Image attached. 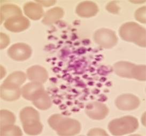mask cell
Segmentation results:
<instances>
[{"label":"cell","mask_w":146,"mask_h":136,"mask_svg":"<svg viewBox=\"0 0 146 136\" xmlns=\"http://www.w3.org/2000/svg\"><path fill=\"white\" fill-rule=\"evenodd\" d=\"M43 89L44 87L42 84L32 82L26 84L21 89L22 96L25 99L32 101L35 95Z\"/></svg>","instance_id":"cell-17"},{"label":"cell","mask_w":146,"mask_h":136,"mask_svg":"<svg viewBox=\"0 0 146 136\" xmlns=\"http://www.w3.org/2000/svg\"><path fill=\"white\" fill-rule=\"evenodd\" d=\"M26 79V74L24 73L17 71L10 74L3 82L21 87V86L25 82Z\"/></svg>","instance_id":"cell-19"},{"label":"cell","mask_w":146,"mask_h":136,"mask_svg":"<svg viewBox=\"0 0 146 136\" xmlns=\"http://www.w3.org/2000/svg\"><path fill=\"white\" fill-rule=\"evenodd\" d=\"M10 40L9 37L2 33H1V49H4L9 44Z\"/></svg>","instance_id":"cell-24"},{"label":"cell","mask_w":146,"mask_h":136,"mask_svg":"<svg viewBox=\"0 0 146 136\" xmlns=\"http://www.w3.org/2000/svg\"><path fill=\"white\" fill-rule=\"evenodd\" d=\"M1 136H22V132L21 129L13 124L6 125L1 127Z\"/></svg>","instance_id":"cell-21"},{"label":"cell","mask_w":146,"mask_h":136,"mask_svg":"<svg viewBox=\"0 0 146 136\" xmlns=\"http://www.w3.org/2000/svg\"><path fill=\"white\" fill-rule=\"evenodd\" d=\"M99 11L98 7L96 3L92 1H84L78 5L76 13L82 17L94 16Z\"/></svg>","instance_id":"cell-13"},{"label":"cell","mask_w":146,"mask_h":136,"mask_svg":"<svg viewBox=\"0 0 146 136\" xmlns=\"http://www.w3.org/2000/svg\"><path fill=\"white\" fill-rule=\"evenodd\" d=\"M24 11L26 16L35 20H39L44 15L42 5L36 2L26 3L24 6Z\"/></svg>","instance_id":"cell-14"},{"label":"cell","mask_w":146,"mask_h":136,"mask_svg":"<svg viewBox=\"0 0 146 136\" xmlns=\"http://www.w3.org/2000/svg\"><path fill=\"white\" fill-rule=\"evenodd\" d=\"M119 35L125 41L134 43L140 47H146V30L135 22L123 24L120 27Z\"/></svg>","instance_id":"cell-3"},{"label":"cell","mask_w":146,"mask_h":136,"mask_svg":"<svg viewBox=\"0 0 146 136\" xmlns=\"http://www.w3.org/2000/svg\"><path fill=\"white\" fill-rule=\"evenodd\" d=\"M94 38L95 42L106 49H110L114 47L118 41L115 33L107 28L97 30L95 33Z\"/></svg>","instance_id":"cell-6"},{"label":"cell","mask_w":146,"mask_h":136,"mask_svg":"<svg viewBox=\"0 0 146 136\" xmlns=\"http://www.w3.org/2000/svg\"><path fill=\"white\" fill-rule=\"evenodd\" d=\"M135 17L137 21L146 23V7H143L137 9L135 13Z\"/></svg>","instance_id":"cell-22"},{"label":"cell","mask_w":146,"mask_h":136,"mask_svg":"<svg viewBox=\"0 0 146 136\" xmlns=\"http://www.w3.org/2000/svg\"><path fill=\"white\" fill-rule=\"evenodd\" d=\"M36 2L39 3V4L41 5H43L45 7H49L52 5L56 3V1H36Z\"/></svg>","instance_id":"cell-26"},{"label":"cell","mask_w":146,"mask_h":136,"mask_svg":"<svg viewBox=\"0 0 146 136\" xmlns=\"http://www.w3.org/2000/svg\"><path fill=\"white\" fill-rule=\"evenodd\" d=\"M32 102L35 106L41 110H46L52 106L51 99L44 89L35 95Z\"/></svg>","instance_id":"cell-15"},{"label":"cell","mask_w":146,"mask_h":136,"mask_svg":"<svg viewBox=\"0 0 146 136\" xmlns=\"http://www.w3.org/2000/svg\"><path fill=\"white\" fill-rule=\"evenodd\" d=\"M27 77L32 82L42 84L47 80L48 74L45 68L36 65L32 66L27 69Z\"/></svg>","instance_id":"cell-12"},{"label":"cell","mask_w":146,"mask_h":136,"mask_svg":"<svg viewBox=\"0 0 146 136\" xmlns=\"http://www.w3.org/2000/svg\"><path fill=\"white\" fill-rule=\"evenodd\" d=\"M8 53L13 59L17 61H24L29 59L31 55V47L23 43L13 44L8 49Z\"/></svg>","instance_id":"cell-7"},{"label":"cell","mask_w":146,"mask_h":136,"mask_svg":"<svg viewBox=\"0 0 146 136\" xmlns=\"http://www.w3.org/2000/svg\"><path fill=\"white\" fill-rule=\"evenodd\" d=\"M20 119L23 129L29 135H39L42 130V125L40 121L39 113L31 107H26L20 112Z\"/></svg>","instance_id":"cell-2"},{"label":"cell","mask_w":146,"mask_h":136,"mask_svg":"<svg viewBox=\"0 0 146 136\" xmlns=\"http://www.w3.org/2000/svg\"><path fill=\"white\" fill-rule=\"evenodd\" d=\"M48 123L60 136L76 135L81 130V125L78 121L64 118L60 114L51 116L48 119Z\"/></svg>","instance_id":"cell-1"},{"label":"cell","mask_w":146,"mask_h":136,"mask_svg":"<svg viewBox=\"0 0 146 136\" xmlns=\"http://www.w3.org/2000/svg\"><path fill=\"white\" fill-rule=\"evenodd\" d=\"M0 93L2 99L12 102L19 98L22 94V90L20 86L3 82L1 86Z\"/></svg>","instance_id":"cell-11"},{"label":"cell","mask_w":146,"mask_h":136,"mask_svg":"<svg viewBox=\"0 0 146 136\" xmlns=\"http://www.w3.org/2000/svg\"><path fill=\"white\" fill-rule=\"evenodd\" d=\"M1 127L13 124L16 121V118L13 113L8 110L1 111Z\"/></svg>","instance_id":"cell-20"},{"label":"cell","mask_w":146,"mask_h":136,"mask_svg":"<svg viewBox=\"0 0 146 136\" xmlns=\"http://www.w3.org/2000/svg\"><path fill=\"white\" fill-rule=\"evenodd\" d=\"M88 135L89 136H107L108 134L106 132L103 130L102 129H98V128H96V129H92L88 133Z\"/></svg>","instance_id":"cell-23"},{"label":"cell","mask_w":146,"mask_h":136,"mask_svg":"<svg viewBox=\"0 0 146 136\" xmlns=\"http://www.w3.org/2000/svg\"><path fill=\"white\" fill-rule=\"evenodd\" d=\"M116 2H111L108 4L107 9L110 13H116L118 12L119 8L116 5Z\"/></svg>","instance_id":"cell-25"},{"label":"cell","mask_w":146,"mask_h":136,"mask_svg":"<svg viewBox=\"0 0 146 136\" xmlns=\"http://www.w3.org/2000/svg\"><path fill=\"white\" fill-rule=\"evenodd\" d=\"M22 11L17 5L13 4H5L1 7V22L2 23L11 17L21 16Z\"/></svg>","instance_id":"cell-16"},{"label":"cell","mask_w":146,"mask_h":136,"mask_svg":"<svg viewBox=\"0 0 146 136\" xmlns=\"http://www.w3.org/2000/svg\"><path fill=\"white\" fill-rule=\"evenodd\" d=\"M109 112L107 107L101 102H92L86 107V113L92 119L101 120L104 119Z\"/></svg>","instance_id":"cell-10"},{"label":"cell","mask_w":146,"mask_h":136,"mask_svg":"<svg viewBox=\"0 0 146 136\" xmlns=\"http://www.w3.org/2000/svg\"><path fill=\"white\" fill-rule=\"evenodd\" d=\"M140 100L137 97L131 94H124L116 99V105L122 111H131L137 108Z\"/></svg>","instance_id":"cell-9"},{"label":"cell","mask_w":146,"mask_h":136,"mask_svg":"<svg viewBox=\"0 0 146 136\" xmlns=\"http://www.w3.org/2000/svg\"><path fill=\"white\" fill-rule=\"evenodd\" d=\"M113 70L117 75L122 77L146 80L145 65H136L127 61H119L113 65Z\"/></svg>","instance_id":"cell-4"},{"label":"cell","mask_w":146,"mask_h":136,"mask_svg":"<svg viewBox=\"0 0 146 136\" xmlns=\"http://www.w3.org/2000/svg\"><path fill=\"white\" fill-rule=\"evenodd\" d=\"M139 127L137 119L133 116H125L111 121L108 129L112 135L122 136L134 132Z\"/></svg>","instance_id":"cell-5"},{"label":"cell","mask_w":146,"mask_h":136,"mask_svg":"<svg viewBox=\"0 0 146 136\" xmlns=\"http://www.w3.org/2000/svg\"><path fill=\"white\" fill-rule=\"evenodd\" d=\"M30 21L23 15L11 17L5 21V28L13 32H20L28 28Z\"/></svg>","instance_id":"cell-8"},{"label":"cell","mask_w":146,"mask_h":136,"mask_svg":"<svg viewBox=\"0 0 146 136\" xmlns=\"http://www.w3.org/2000/svg\"><path fill=\"white\" fill-rule=\"evenodd\" d=\"M63 16V10L60 7H55L49 10L44 14L42 22L45 25H51L60 20Z\"/></svg>","instance_id":"cell-18"}]
</instances>
